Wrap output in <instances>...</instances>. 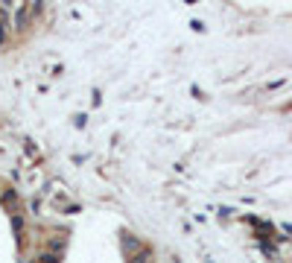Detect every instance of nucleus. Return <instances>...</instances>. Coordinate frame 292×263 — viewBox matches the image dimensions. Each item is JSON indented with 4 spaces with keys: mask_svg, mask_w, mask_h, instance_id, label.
<instances>
[{
    "mask_svg": "<svg viewBox=\"0 0 292 263\" xmlns=\"http://www.w3.org/2000/svg\"><path fill=\"white\" fill-rule=\"evenodd\" d=\"M146 260H149L146 254H138V257H135V260H132V263H146Z\"/></svg>",
    "mask_w": 292,
    "mask_h": 263,
    "instance_id": "obj_2",
    "label": "nucleus"
},
{
    "mask_svg": "<svg viewBox=\"0 0 292 263\" xmlns=\"http://www.w3.org/2000/svg\"><path fill=\"white\" fill-rule=\"evenodd\" d=\"M6 41V21H0V44Z\"/></svg>",
    "mask_w": 292,
    "mask_h": 263,
    "instance_id": "obj_1",
    "label": "nucleus"
}]
</instances>
